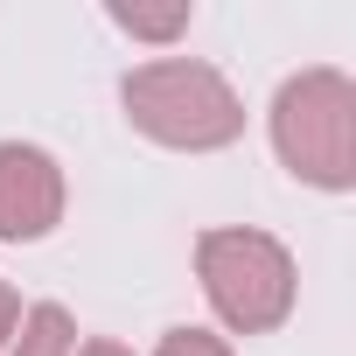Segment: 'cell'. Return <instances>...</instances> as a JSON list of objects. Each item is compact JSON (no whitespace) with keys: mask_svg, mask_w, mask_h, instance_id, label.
I'll return each mask as SVG.
<instances>
[{"mask_svg":"<svg viewBox=\"0 0 356 356\" xmlns=\"http://www.w3.org/2000/svg\"><path fill=\"white\" fill-rule=\"evenodd\" d=\"M119 105H126L133 133H147L154 147H175V154H217V147L245 140V98L231 91V77L217 63H196V56H154V63L126 70Z\"/></svg>","mask_w":356,"mask_h":356,"instance_id":"6da1fadb","label":"cell"},{"mask_svg":"<svg viewBox=\"0 0 356 356\" xmlns=\"http://www.w3.org/2000/svg\"><path fill=\"white\" fill-rule=\"evenodd\" d=\"M266 133H273V154L293 182L328 189V196L356 189V84L342 70H328V63L293 70L273 91Z\"/></svg>","mask_w":356,"mask_h":356,"instance_id":"7a4b0ae2","label":"cell"},{"mask_svg":"<svg viewBox=\"0 0 356 356\" xmlns=\"http://www.w3.org/2000/svg\"><path fill=\"white\" fill-rule=\"evenodd\" d=\"M196 280H203V300L210 314L231 328V335H273L293 300H300V273H293V252L273 238V231H252V224H217L196 238Z\"/></svg>","mask_w":356,"mask_h":356,"instance_id":"3957f363","label":"cell"},{"mask_svg":"<svg viewBox=\"0 0 356 356\" xmlns=\"http://www.w3.org/2000/svg\"><path fill=\"white\" fill-rule=\"evenodd\" d=\"M63 224V168L35 140H0V245H35Z\"/></svg>","mask_w":356,"mask_h":356,"instance_id":"277c9868","label":"cell"},{"mask_svg":"<svg viewBox=\"0 0 356 356\" xmlns=\"http://www.w3.org/2000/svg\"><path fill=\"white\" fill-rule=\"evenodd\" d=\"M70 342H77V328H70V314H63L56 300H42V307H29V314H22V328H15V342L0 349V356H70Z\"/></svg>","mask_w":356,"mask_h":356,"instance_id":"5b68a950","label":"cell"},{"mask_svg":"<svg viewBox=\"0 0 356 356\" xmlns=\"http://www.w3.org/2000/svg\"><path fill=\"white\" fill-rule=\"evenodd\" d=\"M112 29H126L133 42H175L189 35V8H112Z\"/></svg>","mask_w":356,"mask_h":356,"instance_id":"8992f818","label":"cell"},{"mask_svg":"<svg viewBox=\"0 0 356 356\" xmlns=\"http://www.w3.org/2000/svg\"><path fill=\"white\" fill-rule=\"evenodd\" d=\"M154 356H238V349L224 335H210V328H168L154 342Z\"/></svg>","mask_w":356,"mask_h":356,"instance_id":"52a82bcc","label":"cell"},{"mask_svg":"<svg viewBox=\"0 0 356 356\" xmlns=\"http://www.w3.org/2000/svg\"><path fill=\"white\" fill-rule=\"evenodd\" d=\"M22 314H29V307H22V293H15L8 280H0V349L15 342V328H22Z\"/></svg>","mask_w":356,"mask_h":356,"instance_id":"ba28073f","label":"cell"},{"mask_svg":"<svg viewBox=\"0 0 356 356\" xmlns=\"http://www.w3.org/2000/svg\"><path fill=\"white\" fill-rule=\"evenodd\" d=\"M70 356H133V349L112 342V335H91V342H70Z\"/></svg>","mask_w":356,"mask_h":356,"instance_id":"9c48e42d","label":"cell"}]
</instances>
